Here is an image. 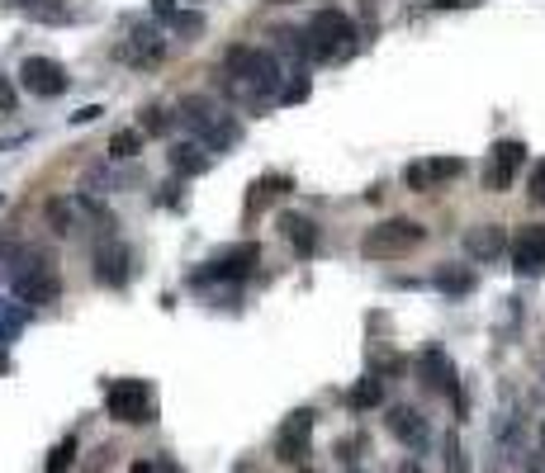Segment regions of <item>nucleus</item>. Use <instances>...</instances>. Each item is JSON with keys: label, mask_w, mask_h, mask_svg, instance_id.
Returning a JSON list of instances; mask_svg holds the SVG:
<instances>
[{"label": "nucleus", "mask_w": 545, "mask_h": 473, "mask_svg": "<svg viewBox=\"0 0 545 473\" xmlns=\"http://www.w3.org/2000/svg\"><path fill=\"white\" fill-rule=\"evenodd\" d=\"M223 86H228V95H237V100H247V105L276 100L284 90L280 86V62L270 58L266 48L237 43V48H228V58H223Z\"/></svg>", "instance_id": "1"}, {"label": "nucleus", "mask_w": 545, "mask_h": 473, "mask_svg": "<svg viewBox=\"0 0 545 473\" xmlns=\"http://www.w3.org/2000/svg\"><path fill=\"white\" fill-rule=\"evenodd\" d=\"M175 119H181V128H190L195 143H204L209 151H228L242 137L237 119L223 114V109H218L214 100H204V95H185L181 109H175Z\"/></svg>", "instance_id": "2"}, {"label": "nucleus", "mask_w": 545, "mask_h": 473, "mask_svg": "<svg viewBox=\"0 0 545 473\" xmlns=\"http://www.w3.org/2000/svg\"><path fill=\"white\" fill-rule=\"evenodd\" d=\"M304 52H313L318 62H342L356 52V24L342 10H318L304 29Z\"/></svg>", "instance_id": "3"}, {"label": "nucleus", "mask_w": 545, "mask_h": 473, "mask_svg": "<svg viewBox=\"0 0 545 473\" xmlns=\"http://www.w3.org/2000/svg\"><path fill=\"white\" fill-rule=\"evenodd\" d=\"M422 237H427V228L413 218H385L375 222L370 232L361 237V256L365 260H403L408 252H417Z\"/></svg>", "instance_id": "4"}, {"label": "nucleus", "mask_w": 545, "mask_h": 473, "mask_svg": "<svg viewBox=\"0 0 545 473\" xmlns=\"http://www.w3.org/2000/svg\"><path fill=\"white\" fill-rule=\"evenodd\" d=\"M15 294L24 303H34V308H48V303L62 299V275H58V266H52V256H43V252L19 256V266H15Z\"/></svg>", "instance_id": "5"}, {"label": "nucleus", "mask_w": 545, "mask_h": 473, "mask_svg": "<svg viewBox=\"0 0 545 473\" xmlns=\"http://www.w3.org/2000/svg\"><path fill=\"white\" fill-rule=\"evenodd\" d=\"M105 412L124 426H138V422H152V388L143 379H114L105 388Z\"/></svg>", "instance_id": "6"}, {"label": "nucleus", "mask_w": 545, "mask_h": 473, "mask_svg": "<svg viewBox=\"0 0 545 473\" xmlns=\"http://www.w3.org/2000/svg\"><path fill=\"white\" fill-rule=\"evenodd\" d=\"M19 86L38 95V100H58L66 90V66L52 62V58H24L19 62Z\"/></svg>", "instance_id": "7"}, {"label": "nucleus", "mask_w": 545, "mask_h": 473, "mask_svg": "<svg viewBox=\"0 0 545 473\" xmlns=\"http://www.w3.org/2000/svg\"><path fill=\"white\" fill-rule=\"evenodd\" d=\"M256 266H261V246H256V242H237V246H223V252L209 260V270H204L199 280H247Z\"/></svg>", "instance_id": "8"}, {"label": "nucleus", "mask_w": 545, "mask_h": 473, "mask_svg": "<svg viewBox=\"0 0 545 473\" xmlns=\"http://www.w3.org/2000/svg\"><path fill=\"white\" fill-rule=\"evenodd\" d=\"M119 58H124L128 66L152 72V66H161V58H167V38H161L152 24H143V29H133L124 43H119Z\"/></svg>", "instance_id": "9"}, {"label": "nucleus", "mask_w": 545, "mask_h": 473, "mask_svg": "<svg viewBox=\"0 0 545 473\" xmlns=\"http://www.w3.org/2000/svg\"><path fill=\"white\" fill-rule=\"evenodd\" d=\"M522 161H526V147L517 143V137H502V143H494V157H488V171H484V185L488 190H508L517 171H522Z\"/></svg>", "instance_id": "10"}, {"label": "nucleus", "mask_w": 545, "mask_h": 473, "mask_svg": "<svg viewBox=\"0 0 545 473\" xmlns=\"http://www.w3.org/2000/svg\"><path fill=\"white\" fill-rule=\"evenodd\" d=\"M133 275V252L124 242H105L100 252H95V284L105 289H124Z\"/></svg>", "instance_id": "11"}, {"label": "nucleus", "mask_w": 545, "mask_h": 473, "mask_svg": "<svg viewBox=\"0 0 545 473\" xmlns=\"http://www.w3.org/2000/svg\"><path fill=\"white\" fill-rule=\"evenodd\" d=\"M460 171H465V161L460 157H432V161H413L403 171V185L408 190H436L441 180H455Z\"/></svg>", "instance_id": "12"}, {"label": "nucleus", "mask_w": 545, "mask_h": 473, "mask_svg": "<svg viewBox=\"0 0 545 473\" xmlns=\"http://www.w3.org/2000/svg\"><path fill=\"white\" fill-rule=\"evenodd\" d=\"M512 270L517 275H545V228H522L512 242Z\"/></svg>", "instance_id": "13"}, {"label": "nucleus", "mask_w": 545, "mask_h": 473, "mask_svg": "<svg viewBox=\"0 0 545 473\" xmlns=\"http://www.w3.org/2000/svg\"><path fill=\"white\" fill-rule=\"evenodd\" d=\"M308 436H313V412L299 407L290 422L280 426V440H276V454L284 459V464H299V459L308 454Z\"/></svg>", "instance_id": "14"}, {"label": "nucleus", "mask_w": 545, "mask_h": 473, "mask_svg": "<svg viewBox=\"0 0 545 473\" xmlns=\"http://www.w3.org/2000/svg\"><path fill=\"white\" fill-rule=\"evenodd\" d=\"M417 374H422V384L427 388H436V393H451L455 398V365L446 360V351H422V360H417Z\"/></svg>", "instance_id": "15"}, {"label": "nucleus", "mask_w": 545, "mask_h": 473, "mask_svg": "<svg viewBox=\"0 0 545 473\" xmlns=\"http://www.w3.org/2000/svg\"><path fill=\"white\" fill-rule=\"evenodd\" d=\"M167 157H171V171L175 175H204L214 166V151L204 147V143H195V137H190V143H175Z\"/></svg>", "instance_id": "16"}, {"label": "nucleus", "mask_w": 545, "mask_h": 473, "mask_svg": "<svg viewBox=\"0 0 545 473\" xmlns=\"http://www.w3.org/2000/svg\"><path fill=\"white\" fill-rule=\"evenodd\" d=\"M502 246H508V232L498 222H479V228L465 232V252L474 260H494V256H502Z\"/></svg>", "instance_id": "17"}, {"label": "nucleus", "mask_w": 545, "mask_h": 473, "mask_svg": "<svg viewBox=\"0 0 545 473\" xmlns=\"http://www.w3.org/2000/svg\"><path fill=\"white\" fill-rule=\"evenodd\" d=\"M280 232H284V242H290L299 256L318 252V222H313V218H304V213H280Z\"/></svg>", "instance_id": "18"}, {"label": "nucleus", "mask_w": 545, "mask_h": 473, "mask_svg": "<svg viewBox=\"0 0 545 473\" xmlns=\"http://www.w3.org/2000/svg\"><path fill=\"white\" fill-rule=\"evenodd\" d=\"M389 430L408 445V450H427V422H422L413 407H393L389 412Z\"/></svg>", "instance_id": "19"}, {"label": "nucleus", "mask_w": 545, "mask_h": 473, "mask_svg": "<svg viewBox=\"0 0 545 473\" xmlns=\"http://www.w3.org/2000/svg\"><path fill=\"white\" fill-rule=\"evenodd\" d=\"M43 213H48V228L58 232V237H76L81 232V204L76 199L72 204H66V199H48Z\"/></svg>", "instance_id": "20"}, {"label": "nucleus", "mask_w": 545, "mask_h": 473, "mask_svg": "<svg viewBox=\"0 0 545 473\" xmlns=\"http://www.w3.org/2000/svg\"><path fill=\"white\" fill-rule=\"evenodd\" d=\"M432 284L441 289V294H470V289H474V270L470 266H441Z\"/></svg>", "instance_id": "21"}, {"label": "nucleus", "mask_w": 545, "mask_h": 473, "mask_svg": "<svg viewBox=\"0 0 545 473\" xmlns=\"http://www.w3.org/2000/svg\"><path fill=\"white\" fill-rule=\"evenodd\" d=\"M15 10H24V15H34V19H43V24H62L66 19V5L62 0H10Z\"/></svg>", "instance_id": "22"}, {"label": "nucleus", "mask_w": 545, "mask_h": 473, "mask_svg": "<svg viewBox=\"0 0 545 473\" xmlns=\"http://www.w3.org/2000/svg\"><path fill=\"white\" fill-rule=\"evenodd\" d=\"M379 398H385V384L370 374V379H361L356 388H351L346 402H351V412H365V407H379Z\"/></svg>", "instance_id": "23"}, {"label": "nucleus", "mask_w": 545, "mask_h": 473, "mask_svg": "<svg viewBox=\"0 0 545 473\" xmlns=\"http://www.w3.org/2000/svg\"><path fill=\"white\" fill-rule=\"evenodd\" d=\"M143 151V133L138 128H119L114 137H109V157L114 161H128V157H138Z\"/></svg>", "instance_id": "24"}, {"label": "nucleus", "mask_w": 545, "mask_h": 473, "mask_svg": "<svg viewBox=\"0 0 545 473\" xmlns=\"http://www.w3.org/2000/svg\"><path fill=\"white\" fill-rule=\"evenodd\" d=\"M290 190H294L290 175H266V180H256V185H252V208H261L266 199H276V194H290Z\"/></svg>", "instance_id": "25"}, {"label": "nucleus", "mask_w": 545, "mask_h": 473, "mask_svg": "<svg viewBox=\"0 0 545 473\" xmlns=\"http://www.w3.org/2000/svg\"><path fill=\"white\" fill-rule=\"evenodd\" d=\"M175 34H181V43H195V38L204 34V15L199 10H181V15H175V24H171Z\"/></svg>", "instance_id": "26"}, {"label": "nucleus", "mask_w": 545, "mask_h": 473, "mask_svg": "<svg viewBox=\"0 0 545 473\" xmlns=\"http://www.w3.org/2000/svg\"><path fill=\"white\" fill-rule=\"evenodd\" d=\"M72 464H76V440L66 436V440L58 445V450L48 454V473H66V469H72Z\"/></svg>", "instance_id": "27"}, {"label": "nucleus", "mask_w": 545, "mask_h": 473, "mask_svg": "<svg viewBox=\"0 0 545 473\" xmlns=\"http://www.w3.org/2000/svg\"><path fill=\"white\" fill-rule=\"evenodd\" d=\"M280 100H284V105H299V100H308V76H304V72H294L290 81H284Z\"/></svg>", "instance_id": "28"}, {"label": "nucleus", "mask_w": 545, "mask_h": 473, "mask_svg": "<svg viewBox=\"0 0 545 473\" xmlns=\"http://www.w3.org/2000/svg\"><path fill=\"white\" fill-rule=\"evenodd\" d=\"M167 128H171L167 109H147V119H143V133H167Z\"/></svg>", "instance_id": "29"}, {"label": "nucleus", "mask_w": 545, "mask_h": 473, "mask_svg": "<svg viewBox=\"0 0 545 473\" xmlns=\"http://www.w3.org/2000/svg\"><path fill=\"white\" fill-rule=\"evenodd\" d=\"M152 15L167 19V24H175V15H181V10H175V0H152Z\"/></svg>", "instance_id": "30"}, {"label": "nucleus", "mask_w": 545, "mask_h": 473, "mask_svg": "<svg viewBox=\"0 0 545 473\" xmlns=\"http://www.w3.org/2000/svg\"><path fill=\"white\" fill-rule=\"evenodd\" d=\"M128 473H171V464H157V459H133Z\"/></svg>", "instance_id": "31"}, {"label": "nucleus", "mask_w": 545, "mask_h": 473, "mask_svg": "<svg viewBox=\"0 0 545 473\" xmlns=\"http://www.w3.org/2000/svg\"><path fill=\"white\" fill-rule=\"evenodd\" d=\"M10 109H15V86L0 76V114H10Z\"/></svg>", "instance_id": "32"}, {"label": "nucleus", "mask_w": 545, "mask_h": 473, "mask_svg": "<svg viewBox=\"0 0 545 473\" xmlns=\"http://www.w3.org/2000/svg\"><path fill=\"white\" fill-rule=\"evenodd\" d=\"M531 194L545 199V161H536V171H531Z\"/></svg>", "instance_id": "33"}, {"label": "nucleus", "mask_w": 545, "mask_h": 473, "mask_svg": "<svg viewBox=\"0 0 545 473\" xmlns=\"http://www.w3.org/2000/svg\"><path fill=\"white\" fill-rule=\"evenodd\" d=\"M100 114H105L100 105H86V109H76V114H72V123H95V119H100Z\"/></svg>", "instance_id": "34"}, {"label": "nucleus", "mask_w": 545, "mask_h": 473, "mask_svg": "<svg viewBox=\"0 0 545 473\" xmlns=\"http://www.w3.org/2000/svg\"><path fill=\"white\" fill-rule=\"evenodd\" d=\"M0 374H10V351H5V341H0Z\"/></svg>", "instance_id": "35"}, {"label": "nucleus", "mask_w": 545, "mask_h": 473, "mask_svg": "<svg viewBox=\"0 0 545 473\" xmlns=\"http://www.w3.org/2000/svg\"><path fill=\"white\" fill-rule=\"evenodd\" d=\"M399 473H422V469L413 464V459H403V469H399Z\"/></svg>", "instance_id": "36"}, {"label": "nucleus", "mask_w": 545, "mask_h": 473, "mask_svg": "<svg viewBox=\"0 0 545 473\" xmlns=\"http://www.w3.org/2000/svg\"><path fill=\"white\" fill-rule=\"evenodd\" d=\"M432 5H441V10H446V5H460V0H432Z\"/></svg>", "instance_id": "37"}, {"label": "nucleus", "mask_w": 545, "mask_h": 473, "mask_svg": "<svg viewBox=\"0 0 545 473\" xmlns=\"http://www.w3.org/2000/svg\"><path fill=\"white\" fill-rule=\"evenodd\" d=\"M299 473H313V469H299Z\"/></svg>", "instance_id": "38"}, {"label": "nucleus", "mask_w": 545, "mask_h": 473, "mask_svg": "<svg viewBox=\"0 0 545 473\" xmlns=\"http://www.w3.org/2000/svg\"><path fill=\"white\" fill-rule=\"evenodd\" d=\"M276 5H284V0H276Z\"/></svg>", "instance_id": "39"}]
</instances>
